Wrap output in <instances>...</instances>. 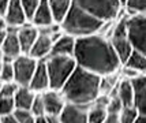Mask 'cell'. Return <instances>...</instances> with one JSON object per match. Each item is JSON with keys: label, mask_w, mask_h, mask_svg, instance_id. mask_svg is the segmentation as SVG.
Returning a JSON list of instances; mask_svg holds the SVG:
<instances>
[{"label": "cell", "mask_w": 146, "mask_h": 123, "mask_svg": "<svg viewBox=\"0 0 146 123\" xmlns=\"http://www.w3.org/2000/svg\"><path fill=\"white\" fill-rule=\"evenodd\" d=\"M75 44H76L75 37L63 32L53 40L51 56H72L74 58Z\"/></svg>", "instance_id": "30bf717a"}, {"label": "cell", "mask_w": 146, "mask_h": 123, "mask_svg": "<svg viewBox=\"0 0 146 123\" xmlns=\"http://www.w3.org/2000/svg\"><path fill=\"white\" fill-rule=\"evenodd\" d=\"M52 45H53V40H52L51 36L40 32L34 45L29 52V55L32 58L37 59V60H45L46 58L51 56Z\"/></svg>", "instance_id": "5bb4252c"}, {"label": "cell", "mask_w": 146, "mask_h": 123, "mask_svg": "<svg viewBox=\"0 0 146 123\" xmlns=\"http://www.w3.org/2000/svg\"><path fill=\"white\" fill-rule=\"evenodd\" d=\"M88 108L72 103H67L59 116L60 123H88Z\"/></svg>", "instance_id": "8fae6325"}, {"label": "cell", "mask_w": 146, "mask_h": 123, "mask_svg": "<svg viewBox=\"0 0 146 123\" xmlns=\"http://www.w3.org/2000/svg\"><path fill=\"white\" fill-rule=\"evenodd\" d=\"M74 59L76 66L100 77L116 74L123 66L111 40L101 33L76 39Z\"/></svg>", "instance_id": "6da1fadb"}, {"label": "cell", "mask_w": 146, "mask_h": 123, "mask_svg": "<svg viewBox=\"0 0 146 123\" xmlns=\"http://www.w3.org/2000/svg\"><path fill=\"white\" fill-rule=\"evenodd\" d=\"M17 110L14 97H0V118L13 115Z\"/></svg>", "instance_id": "484cf974"}, {"label": "cell", "mask_w": 146, "mask_h": 123, "mask_svg": "<svg viewBox=\"0 0 146 123\" xmlns=\"http://www.w3.org/2000/svg\"><path fill=\"white\" fill-rule=\"evenodd\" d=\"M0 79L3 82H15L14 81V64L13 62H3L0 71Z\"/></svg>", "instance_id": "f1b7e54d"}, {"label": "cell", "mask_w": 146, "mask_h": 123, "mask_svg": "<svg viewBox=\"0 0 146 123\" xmlns=\"http://www.w3.org/2000/svg\"><path fill=\"white\" fill-rule=\"evenodd\" d=\"M30 23H33L38 29H44V27H48V26L56 23L48 0H41L40 1V6H38L37 11L34 13V15H33Z\"/></svg>", "instance_id": "9a60e30c"}, {"label": "cell", "mask_w": 146, "mask_h": 123, "mask_svg": "<svg viewBox=\"0 0 146 123\" xmlns=\"http://www.w3.org/2000/svg\"><path fill=\"white\" fill-rule=\"evenodd\" d=\"M3 84H4V82H3V81L0 79V90H1V86H3Z\"/></svg>", "instance_id": "60d3db41"}, {"label": "cell", "mask_w": 146, "mask_h": 123, "mask_svg": "<svg viewBox=\"0 0 146 123\" xmlns=\"http://www.w3.org/2000/svg\"><path fill=\"white\" fill-rule=\"evenodd\" d=\"M45 64L49 75L51 89L62 90L67 79L76 68V62L72 56H49L45 59Z\"/></svg>", "instance_id": "277c9868"}, {"label": "cell", "mask_w": 146, "mask_h": 123, "mask_svg": "<svg viewBox=\"0 0 146 123\" xmlns=\"http://www.w3.org/2000/svg\"><path fill=\"white\" fill-rule=\"evenodd\" d=\"M0 123H1V120H0Z\"/></svg>", "instance_id": "7bdbcfd3"}, {"label": "cell", "mask_w": 146, "mask_h": 123, "mask_svg": "<svg viewBox=\"0 0 146 123\" xmlns=\"http://www.w3.org/2000/svg\"><path fill=\"white\" fill-rule=\"evenodd\" d=\"M74 4L104 22H113L124 10L119 0H72Z\"/></svg>", "instance_id": "5b68a950"}, {"label": "cell", "mask_w": 146, "mask_h": 123, "mask_svg": "<svg viewBox=\"0 0 146 123\" xmlns=\"http://www.w3.org/2000/svg\"><path fill=\"white\" fill-rule=\"evenodd\" d=\"M124 10H127L130 17L146 15V0H128Z\"/></svg>", "instance_id": "cb8c5ba5"}, {"label": "cell", "mask_w": 146, "mask_h": 123, "mask_svg": "<svg viewBox=\"0 0 146 123\" xmlns=\"http://www.w3.org/2000/svg\"><path fill=\"white\" fill-rule=\"evenodd\" d=\"M17 34H18V40H19V43H21L22 52L25 55H29V52L33 48V45H34V43H36V40L38 37V34H40L38 27H36L30 22H27V23H25L23 26L19 27Z\"/></svg>", "instance_id": "7c38bea8"}, {"label": "cell", "mask_w": 146, "mask_h": 123, "mask_svg": "<svg viewBox=\"0 0 146 123\" xmlns=\"http://www.w3.org/2000/svg\"><path fill=\"white\" fill-rule=\"evenodd\" d=\"M33 114L36 116H42L45 115V104H44V97H42V93H37L36 94V98L33 101V105L30 108Z\"/></svg>", "instance_id": "f546056e"}, {"label": "cell", "mask_w": 146, "mask_h": 123, "mask_svg": "<svg viewBox=\"0 0 146 123\" xmlns=\"http://www.w3.org/2000/svg\"><path fill=\"white\" fill-rule=\"evenodd\" d=\"M139 116V112L138 110L131 105V107H124L123 110L119 112V119L120 123H135L137 118Z\"/></svg>", "instance_id": "d4e9b609"}, {"label": "cell", "mask_w": 146, "mask_h": 123, "mask_svg": "<svg viewBox=\"0 0 146 123\" xmlns=\"http://www.w3.org/2000/svg\"><path fill=\"white\" fill-rule=\"evenodd\" d=\"M36 123H49V122L46 119V115H42V116H36Z\"/></svg>", "instance_id": "8d00e7d4"}, {"label": "cell", "mask_w": 146, "mask_h": 123, "mask_svg": "<svg viewBox=\"0 0 146 123\" xmlns=\"http://www.w3.org/2000/svg\"><path fill=\"white\" fill-rule=\"evenodd\" d=\"M123 108H124V105H123V103L120 101V98L117 97L116 94L109 97L108 105H107V110H108L109 114H119Z\"/></svg>", "instance_id": "1f68e13d"}, {"label": "cell", "mask_w": 146, "mask_h": 123, "mask_svg": "<svg viewBox=\"0 0 146 123\" xmlns=\"http://www.w3.org/2000/svg\"><path fill=\"white\" fill-rule=\"evenodd\" d=\"M40 1H41V0H21L22 7H23V11H25V14H26V17H27V21H29V22L32 21L34 13L37 11L38 6H40Z\"/></svg>", "instance_id": "4316f807"}, {"label": "cell", "mask_w": 146, "mask_h": 123, "mask_svg": "<svg viewBox=\"0 0 146 123\" xmlns=\"http://www.w3.org/2000/svg\"><path fill=\"white\" fill-rule=\"evenodd\" d=\"M101 79L100 75L76 66L60 92L67 103L90 107L101 94Z\"/></svg>", "instance_id": "7a4b0ae2"}, {"label": "cell", "mask_w": 146, "mask_h": 123, "mask_svg": "<svg viewBox=\"0 0 146 123\" xmlns=\"http://www.w3.org/2000/svg\"><path fill=\"white\" fill-rule=\"evenodd\" d=\"M128 39L135 51L146 55V15L128 18Z\"/></svg>", "instance_id": "52a82bcc"}, {"label": "cell", "mask_w": 146, "mask_h": 123, "mask_svg": "<svg viewBox=\"0 0 146 123\" xmlns=\"http://www.w3.org/2000/svg\"><path fill=\"white\" fill-rule=\"evenodd\" d=\"M135 123H146V116L145 115H139V116L137 118Z\"/></svg>", "instance_id": "f35d334b"}, {"label": "cell", "mask_w": 146, "mask_h": 123, "mask_svg": "<svg viewBox=\"0 0 146 123\" xmlns=\"http://www.w3.org/2000/svg\"><path fill=\"white\" fill-rule=\"evenodd\" d=\"M4 29H7V23L4 21V18L0 17V30H4Z\"/></svg>", "instance_id": "74e56055"}, {"label": "cell", "mask_w": 146, "mask_h": 123, "mask_svg": "<svg viewBox=\"0 0 146 123\" xmlns=\"http://www.w3.org/2000/svg\"><path fill=\"white\" fill-rule=\"evenodd\" d=\"M19 85L17 82H4L0 90V97H14Z\"/></svg>", "instance_id": "4dcf8cb0"}, {"label": "cell", "mask_w": 146, "mask_h": 123, "mask_svg": "<svg viewBox=\"0 0 146 123\" xmlns=\"http://www.w3.org/2000/svg\"><path fill=\"white\" fill-rule=\"evenodd\" d=\"M108 116V110L104 105L92 104L88 108V123H104Z\"/></svg>", "instance_id": "603a6c76"}, {"label": "cell", "mask_w": 146, "mask_h": 123, "mask_svg": "<svg viewBox=\"0 0 146 123\" xmlns=\"http://www.w3.org/2000/svg\"><path fill=\"white\" fill-rule=\"evenodd\" d=\"M1 67H3V62H0V71H1Z\"/></svg>", "instance_id": "b9f144b4"}, {"label": "cell", "mask_w": 146, "mask_h": 123, "mask_svg": "<svg viewBox=\"0 0 146 123\" xmlns=\"http://www.w3.org/2000/svg\"><path fill=\"white\" fill-rule=\"evenodd\" d=\"M45 104V115H52V116H60L64 105L67 104L63 93L60 90H53L48 89L42 93Z\"/></svg>", "instance_id": "9c48e42d"}, {"label": "cell", "mask_w": 146, "mask_h": 123, "mask_svg": "<svg viewBox=\"0 0 146 123\" xmlns=\"http://www.w3.org/2000/svg\"><path fill=\"white\" fill-rule=\"evenodd\" d=\"M123 66L133 68L134 71H137L139 75H146V55L134 49L131 56Z\"/></svg>", "instance_id": "7402d4cb"}, {"label": "cell", "mask_w": 146, "mask_h": 123, "mask_svg": "<svg viewBox=\"0 0 146 123\" xmlns=\"http://www.w3.org/2000/svg\"><path fill=\"white\" fill-rule=\"evenodd\" d=\"M109 40L112 43V47H113L117 58L120 59L121 64H124L134 51V47L128 39V34L127 36H111Z\"/></svg>", "instance_id": "2e32d148"}, {"label": "cell", "mask_w": 146, "mask_h": 123, "mask_svg": "<svg viewBox=\"0 0 146 123\" xmlns=\"http://www.w3.org/2000/svg\"><path fill=\"white\" fill-rule=\"evenodd\" d=\"M127 1H128V0H119V3H120V6L123 7V8L126 7V4H127Z\"/></svg>", "instance_id": "ab89813d"}, {"label": "cell", "mask_w": 146, "mask_h": 123, "mask_svg": "<svg viewBox=\"0 0 146 123\" xmlns=\"http://www.w3.org/2000/svg\"><path fill=\"white\" fill-rule=\"evenodd\" d=\"M56 23H62L74 4L72 0H48Z\"/></svg>", "instance_id": "44dd1931"}, {"label": "cell", "mask_w": 146, "mask_h": 123, "mask_svg": "<svg viewBox=\"0 0 146 123\" xmlns=\"http://www.w3.org/2000/svg\"><path fill=\"white\" fill-rule=\"evenodd\" d=\"M10 1H11V0H0V17H1V18L4 17L7 8L10 6Z\"/></svg>", "instance_id": "836d02e7"}, {"label": "cell", "mask_w": 146, "mask_h": 123, "mask_svg": "<svg viewBox=\"0 0 146 123\" xmlns=\"http://www.w3.org/2000/svg\"><path fill=\"white\" fill-rule=\"evenodd\" d=\"M115 94L120 98L124 107H131L134 105V98H135V90H134V85L131 79H121L117 82V86L115 89Z\"/></svg>", "instance_id": "d6986e66"}, {"label": "cell", "mask_w": 146, "mask_h": 123, "mask_svg": "<svg viewBox=\"0 0 146 123\" xmlns=\"http://www.w3.org/2000/svg\"><path fill=\"white\" fill-rule=\"evenodd\" d=\"M105 25H107V22L96 18L94 15L86 13L85 10L79 8L75 4H72L71 10L66 15L63 22L60 23L62 30L67 34L74 36L75 39L101 33Z\"/></svg>", "instance_id": "3957f363"}, {"label": "cell", "mask_w": 146, "mask_h": 123, "mask_svg": "<svg viewBox=\"0 0 146 123\" xmlns=\"http://www.w3.org/2000/svg\"><path fill=\"white\" fill-rule=\"evenodd\" d=\"M7 36H8V32H7V29H4V30H0V47L4 44V41H6Z\"/></svg>", "instance_id": "d590c367"}, {"label": "cell", "mask_w": 146, "mask_h": 123, "mask_svg": "<svg viewBox=\"0 0 146 123\" xmlns=\"http://www.w3.org/2000/svg\"><path fill=\"white\" fill-rule=\"evenodd\" d=\"M14 116L18 123H36V115L30 110H15Z\"/></svg>", "instance_id": "83f0119b"}, {"label": "cell", "mask_w": 146, "mask_h": 123, "mask_svg": "<svg viewBox=\"0 0 146 123\" xmlns=\"http://www.w3.org/2000/svg\"><path fill=\"white\" fill-rule=\"evenodd\" d=\"M3 18L7 23V32L10 33H18L19 27L29 22L25 11H23L21 0H11L10 1V6H8Z\"/></svg>", "instance_id": "ba28073f"}, {"label": "cell", "mask_w": 146, "mask_h": 123, "mask_svg": "<svg viewBox=\"0 0 146 123\" xmlns=\"http://www.w3.org/2000/svg\"><path fill=\"white\" fill-rule=\"evenodd\" d=\"M131 81H133L134 90H135L134 107L138 110L139 115L146 116V75H138Z\"/></svg>", "instance_id": "e0dca14e"}, {"label": "cell", "mask_w": 146, "mask_h": 123, "mask_svg": "<svg viewBox=\"0 0 146 123\" xmlns=\"http://www.w3.org/2000/svg\"><path fill=\"white\" fill-rule=\"evenodd\" d=\"M104 123H120V119H119V114H109L107 119L104 120Z\"/></svg>", "instance_id": "d6a6232c"}, {"label": "cell", "mask_w": 146, "mask_h": 123, "mask_svg": "<svg viewBox=\"0 0 146 123\" xmlns=\"http://www.w3.org/2000/svg\"><path fill=\"white\" fill-rule=\"evenodd\" d=\"M29 88L34 90L36 93H44L45 90L51 89V84H49V75H48V70H46V64L45 60H38L37 68L34 71L32 81Z\"/></svg>", "instance_id": "4fadbf2b"}, {"label": "cell", "mask_w": 146, "mask_h": 123, "mask_svg": "<svg viewBox=\"0 0 146 123\" xmlns=\"http://www.w3.org/2000/svg\"><path fill=\"white\" fill-rule=\"evenodd\" d=\"M14 64V81L19 86H29L34 71L37 68L38 60L30 55H21L13 62Z\"/></svg>", "instance_id": "8992f818"}, {"label": "cell", "mask_w": 146, "mask_h": 123, "mask_svg": "<svg viewBox=\"0 0 146 123\" xmlns=\"http://www.w3.org/2000/svg\"><path fill=\"white\" fill-rule=\"evenodd\" d=\"M36 94L37 93L32 90L29 86H19L15 96H14L17 110H30L33 105V101L36 98Z\"/></svg>", "instance_id": "ffe728a7"}, {"label": "cell", "mask_w": 146, "mask_h": 123, "mask_svg": "<svg viewBox=\"0 0 146 123\" xmlns=\"http://www.w3.org/2000/svg\"><path fill=\"white\" fill-rule=\"evenodd\" d=\"M0 48H1L3 55H4V62H14L18 56L23 55L17 33L8 32V36H7L4 44L0 47Z\"/></svg>", "instance_id": "ac0fdd59"}, {"label": "cell", "mask_w": 146, "mask_h": 123, "mask_svg": "<svg viewBox=\"0 0 146 123\" xmlns=\"http://www.w3.org/2000/svg\"><path fill=\"white\" fill-rule=\"evenodd\" d=\"M0 120H1V123H18V120L14 116V114L13 115H8V116H1Z\"/></svg>", "instance_id": "e575fe53"}]
</instances>
